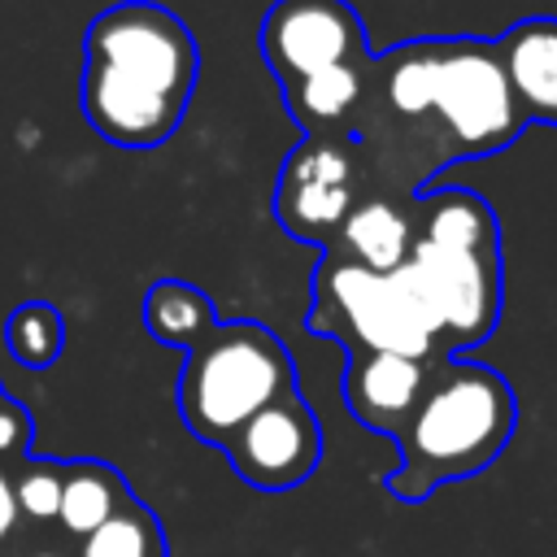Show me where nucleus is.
<instances>
[{
    "label": "nucleus",
    "instance_id": "9d476101",
    "mask_svg": "<svg viewBox=\"0 0 557 557\" xmlns=\"http://www.w3.org/2000/svg\"><path fill=\"white\" fill-rule=\"evenodd\" d=\"M440 361L435 357H405V352H348V370H344L348 413L361 426L396 440L400 426L413 418Z\"/></svg>",
    "mask_w": 557,
    "mask_h": 557
},
{
    "label": "nucleus",
    "instance_id": "1a4fd4ad",
    "mask_svg": "<svg viewBox=\"0 0 557 557\" xmlns=\"http://www.w3.org/2000/svg\"><path fill=\"white\" fill-rule=\"evenodd\" d=\"M235 474L261 492H287L305 483L322 461V426L300 387L257 409L222 448Z\"/></svg>",
    "mask_w": 557,
    "mask_h": 557
},
{
    "label": "nucleus",
    "instance_id": "0eeeda50",
    "mask_svg": "<svg viewBox=\"0 0 557 557\" xmlns=\"http://www.w3.org/2000/svg\"><path fill=\"white\" fill-rule=\"evenodd\" d=\"M361 196L366 174L352 135H305L278 170L274 218L292 239L326 248Z\"/></svg>",
    "mask_w": 557,
    "mask_h": 557
},
{
    "label": "nucleus",
    "instance_id": "412c9836",
    "mask_svg": "<svg viewBox=\"0 0 557 557\" xmlns=\"http://www.w3.org/2000/svg\"><path fill=\"white\" fill-rule=\"evenodd\" d=\"M17 535H22V518H17L13 496H9V470H0V557L13 553Z\"/></svg>",
    "mask_w": 557,
    "mask_h": 557
},
{
    "label": "nucleus",
    "instance_id": "2eb2a0df",
    "mask_svg": "<svg viewBox=\"0 0 557 557\" xmlns=\"http://www.w3.org/2000/svg\"><path fill=\"white\" fill-rule=\"evenodd\" d=\"M213 326H218V309H213V300L196 283H187V278H157L144 292V331L157 344L191 352L200 339H209Z\"/></svg>",
    "mask_w": 557,
    "mask_h": 557
},
{
    "label": "nucleus",
    "instance_id": "423d86ee",
    "mask_svg": "<svg viewBox=\"0 0 557 557\" xmlns=\"http://www.w3.org/2000/svg\"><path fill=\"white\" fill-rule=\"evenodd\" d=\"M435 117L453 161H479L522 135V113L496 61V44L479 35L435 39Z\"/></svg>",
    "mask_w": 557,
    "mask_h": 557
},
{
    "label": "nucleus",
    "instance_id": "39448f33",
    "mask_svg": "<svg viewBox=\"0 0 557 557\" xmlns=\"http://www.w3.org/2000/svg\"><path fill=\"white\" fill-rule=\"evenodd\" d=\"M400 278L426 313L440 357H457L496 331L500 244H444L413 235Z\"/></svg>",
    "mask_w": 557,
    "mask_h": 557
},
{
    "label": "nucleus",
    "instance_id": "f3484780",
    "mask_svg": "<svg viewBox=\"0 0 557 557\" xmlns=\"http://www.w3.org/2000/svg\"><path fill=\"white\" fill-rule=\"evenodd\" d=\"M74 553L78 557H165V531H161L157 513L135 496L104 527L83 535L74 544Z\"/></svg>",
    "mask_w": 557,
    "mask_h": 557
},
{
    "label": "nucleus",
    "instance_id": "4be33fe9",
    "mask_svg": "<svg viewBox=\"0 0 557 557\" xmlns=\"http://www.w3.org/2000/svg\"><path fill=\"white\" fill-rule=\"evenodd\" d=\"M0 396H4V387H0Z\"/></svg>",
    "mask_w": 557,
    "mask_h": 557
},
{
    "label": "nucleus",
    "instance_id": "f8f14e48",
    "mask_svg": "<svg viewBox=\"0 0 557 557\" xmlns=\"http://www.w3.org/2000/svg\"><path fill=\"white\" fill-rule=\"evenodd\" d=\"M413 200H400V196H379V191H366L352 213L339 222V231L331 235V244L322 248L326 257L335 261H352V265H366V270H379V274H392L409 261V248H413Z\"/></svg>",
    "mask_w": 557,
    "mask_h": 557
},
{
    "label": "nucleus",
    "instance_id": "dca6fc26",
    "mask_svg": "<svg viewBox=\"0 0 557 557\" xmlns=\"http://www.w3.org/2000/svg\"><path fill=\"white\" fill-rule=\"evenodd\" d=\"M4 348L26 370H48L65 352V318L48 300H26L4 318Z\"/></svg>",
    "mask_w": 557,
    "mask_h": 557
},
{
    "label": "nucleus",
    "instance_id": "20e7f679",
    "mask_svg": "<svg viewBox=\"0 0 557 557\" xmlns=\"http://www.w3.org/2000/svg\"><path fill=\"white\" fill-rule=\"evenodd\" d=\"M309 331L344 344L348 352H405L440 361L435 331L418 309L413 292L405 287L400 270L379 274L352 261H335L326 252L313 270Z\"/></svg>",
    "mask_w": 557,
    "mask_h": 557
},
{
    "label": "nucleus",
    "instance_id": "9b49d317",
    "mask_svg": "<svg viewBox=\"0 0 557 557\" xmlns=\"http://www.w3.org/2000/svg\"><path fill=\"white\" fill-rule=\"evenodd\" d=\"M492 44L522 122L557 126V17H522Z\"/></svg>",
    "mask_w": 557,
    "mask_h": 557
},
{
    "label": "nucleus",
    "instance_id": "6ab92c4d",
    "mask_svg": "<svg viewBox=\"0 0 557 557\" xmlns=\"http://www.w3.org/2000/svg\"><path fill=\"white\" fill-rule=\"evenodd\" d=\"M30 440H35V422L26 405L0 396V470H17L30 457Z\"/></svg>",
    "mask_w": 557,
    "mask_h": 557
},
{
    "label": "nucleus",
    "instance_id": "aec40b11",
    "mask_svg": "<svg viewBox=\"0 0 557 557\" xmlns=\"http://www.w3.org/2000/svg\"><path fill=\"white\" fill-rule=\"evenodd\" d=\"M9 557H78L74 540H65L57 527H22Z\"/></svg>",
    "mask_w": 557,
    "mask_h": 557
},
{
    "label": "nucleus",
    "instance_id": "4468645a",
    "mask_svg": "<svg viewBox=\"0 0 557 557\" xmlns=\"http://www.w3.org/2000/svg\"><path fill=\"white\" fill-rule=\"evenodd\" d=\"M131 500H135V492L126 487V479L109 461H96V457L65 461V487H61L57 531L78 544L83 535H91L96 527H104Z\"/></svg>",
    "mask_w": 557,
    "mask_h": 557
},
{
    "label": "nucleus",
    "instance_id": "7ed1b4c3",
    "mask_svg": "<svg viewBox=\"0 0 557 557\" xmlns=\"http://www.w3.org/2000/svg\"><path fill=\"white\" fill-rule=\"evenodd\" d=\"M296 387V366L283 339L261 322H218L209 339L183 352L178 374V418L183 426L213 448H226L231 435L270 400Z\"/></svg>",
    "mask_w": 557,
    "mask_h": 557
},
{
    "label": "nucleus",
    "instance_id": "f257e3e1",
    "mask_svg": "<svg viewBox=\"0 0 557 557\" xmlns=\"http://www.w3.org/2000/svg\"><path fill=\"white\" fill-rule=\"evenodd\" d=\"M200 44L157 0H117L83 35L78 104L87 126L117 148L165 144L196 91Z\"/></svg>",
    "mask_w": 557,
    "mask_h": 557
},
{
    "label": "nucleus",
    "instance_id": "ddd939ff",
    "mask_svg": "<svg viewBox=\"0 0 557 557\" xmlns=\"http://www.w3.org/2000/svg\"><path fill=\"white\" fill-rule=\"evenodd\" d=\"M366 61H339L326 70H313L305 78L283 83V104L292 113V122L305 135H348L361 91H366Z\"/></svg>",
    "mask_w": 557,
    "mask_h": 557
},
{
    "label": "nucleus",
    "instance_id": "a211bd4d",
    "mask_svg": "<svg viewBox=\"0 0 557 557\" xmlns=\"http://www.w3.org/2000/svg\"><path fill=\"white\" fill-rule=\"evenodd\" d=\"M61 487H65V461L26 457L17 470H9V496L22 527H57Z\"/></svg>",
    "mask_w": 557,
    "mask_h": 557
},
{
    "label": "nucleus",
    "instance_id": "6e6552de",
    "mask_svg": "<svg viewBox=\"0 0 557 557\" xmlns=\"http://www.w3.org/2000/svg\"><path fill=\"white\" fill-rule=\"evenodd\" d=\"M257 44L278 83L370 57L366 26L348 0H274L261 17Z\"/></svg>",
    "mask_w": 557,
    "mask_h": 557
},
{
    "label": "nucleus",
    "instance_id": "f03ea898",
    "mask_svg": "<svg viewBox=\"0 0 557 557\" xmlns=\"http://www.w3.org/2000/svg\"><path fill=\"white\" fill-rule=\"evenodd\" d=\"M518 396L483 361L444 357L413 409L392 440L400 448L387 492L396 500H422L444 483L483 474L513 440Z\"/></svg>",
    "mask_w": 557,
    "mask_h": 557
}]
</instances>
